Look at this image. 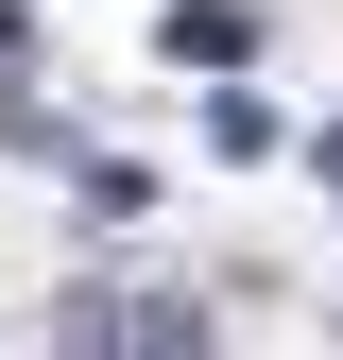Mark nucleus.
<instances>
[{
    "mask_svg": "<svg viewBox=\"0 0 343 360\" xmlns=\"http://www.w3.org/2000/svg\"><path fill=\"white\" fill-rule=\"evenodd\" d=\"M69 343H86V360H120V343L172 360V343H206V309H189V292H69Z\"/></svg>",
    "mask_w": 343,
    "mask_h": 360,
    "instance_id": "1",
    "label": "nucleus"
},
{
    "mask_svg": "<svg viewBox=\"0 0 343 360\" xmlns=\"http://www.w3.org/2000/svg\"><path fill=\"white\" fill-rule=\"evenodd\" d=\"M172 52H189V69H240V52H257V18H240V0H189V18H172Z\"/></svg>",
    "mask_w": 343,
    "mask_h": 360,
    "instance_id": "2",
    "label": "nucleus"
},
{
    "mask_svg": "<svg viewBox=\"0 0 343 360\" xmlns=\"http://www.w3.org/2000/svg\"><path fill=\"white\" fill-rule=\"evenodd\" d=\"M206 155H240V172H257V155H275V103H257V86H224V103H206Z\"/></svg>",
    "mask_w": 343,
    "mask_h": 360,
    "instance_id": "3",
    "label": "nucleus"
}]
</instances>
